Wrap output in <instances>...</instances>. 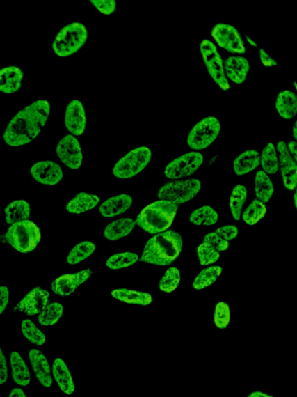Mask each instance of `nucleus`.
I'll list each match as a JSON object with an SVG mask.
<instances>
[{"instance_id": "8fccbe9b", "label": "nucleus", "mask_w": 297, "mask_h": 397, "mask_svg": "<svg viewBox=\"0 0 297 397\" xmlns=\"http://www.w3.org/2000/svg\"><path fill=\"white\" fill-rule=\"evenodd\" d=\"M287 148L290 155H292L294 160L297 161V148H296V141H290L288 143Z\"/></svg>"}, {"instance_id": "f257e3e1", "label": "nucleus", "mask_w": 297, "mask_h": 397, "mask_svg": "<svg viewBox=\"0 0 297 397\" xmlns=\"http://www.w3.org/2000/svg\"><path fill=\"white\" fill-rule=\"evenodd\" d=\"M47 100H38L27 105L10 120L3 134V141L10 147H22L35 140L51 114Z\"/></svg>"}, {"instance_id": "58836bf2", "label": "nucleus", "mask_w": 297, "mask_h": 397, "mask_svg": "<svg viewBox=\"0 0 297 397\" xmlns=\"http://www.w3.org/2000/svg\"><path fill=\"white\" fill-rule=\"evenodd\" d=\"M266 211L267 210L264 203L255 200L245 210L243 220L248 225H254L265 216Z\"/></svg>"}, {"instance_id": "dca6fc26", "label": "nucleus", "mask_w": 297, "mask_h": 397, "mask_svg": "<svg viewBox=\"0 0 297 397\" xmlns=\"http://www.w3.org/2000/svg\"><path fill=\"white\" fill-rule=\"evenodd\" d=\"M279 152V164L281 176L284 187L289 191H293L296 186L297 166L296 162L289 153L287 143L280 141L276 146Z\"/></svg>"}, {"instance_id": "4c0bfd02", "label": "nucleus", "mask_w": 297, "mask_h": 397, "mask_svg": "<svg viewBox=\"0 0 297 397\" xmlns=\"http://www.w3.org/2000/svg\"><path fill=\"white\" fill-rule=\"evenodd\" d=\"M138 260L139 256L136 253H117L107 260L106 266L113 270H121L136 264Z\"/></svg>"}, {"instance_id": "39448f33", "label": "nucleus", "mask_w": 297, "mask_h": 397, "mask_svg": "<svg viewBox=\"0 0 297 397\" xmlns=\"http://www.w3.org/2000/svg\"><path fill=\"white\" fill-rule=\"evenodd\" d=\"M88 33L85 25L72 23L66 25L57 34L53 42V50L58 57L66 58L78 52L87 42Z\"/></svg>"}, {"instance_id": "473e14b6", "label": "nucleus", "mask_w": 297, "mask_h": 397, "mask_svg": "<svg viewBox=\"0 0 297 397\" xmlns=\"http://www.w3.org/2000/svg\"><path fill=\"white\" fill-rule=\"evenodd\" d=\"M247 200V189L243 185H237L233 189L230 197V210L234 220L239 221L241 218V210Z\"/></svg>"}, {"instance_id": "aec40b11", "label": "nucleus", "mask_w": 297, "mask_h": 397, "mask_svg": "<svg viewBox=\"0 0 297 397\" xmlns=\"http://www.w3.org/2000/svg\"><path fill=\"white\" fill-rule=\"evenodd\" d=\"M24 72L17 66H9L0 70V93H15L22 86Z\"/></svg>"}, {"instance_id": "ea45409f", "label": "nucleus", "mask_w": 297, "mask_h": 397, "mask_svg": "<svg viewBox=\"0 0 297 397\" xmlns=\"http://www.w3.org/2000/svg\"><path fill=\"white\" fill-rule=\"evenodd\" d=\"M179 282H181V273L177 268L172 267L166 271L159 286H160L161 290L165 293H170L177 288Z\"/></svg>"}, {"instance_id": "a19ab883", "label": "nucleus", "mask_w": 297, "mask_h": 397, "mask_svg": "<svg viewBox=\"0 0 297 397\" xmlns=\"http://www.w3.org/2000/svg\"><path fill=\"white\" fill-rule=\"evenodd\" d=\"M197 254L200 263L202 265H208L215 263L220 258V252L211 246L202 243L197 249Z\"/></svg>"}, {"instance_id": "5701e85b", "label": "nucleus", "mask_w": 297, "mask_h": 397, "mask_svg": "<svg viewBox=\"0 0 297 397\" xmlns=\"http://www.w3.org/2000/svg\"><path fill=\"white\" fill-rule=\"evenodd\" d=\"M52 373L62 392L67 395H71L74 392L75 385L72 374L63 360L61 359L54 360Z\"/></svg>"}, {"instance_id": "a18cd8bd", "label": "nucleus", "mask_w": 297, "mask_h": 397, "mask_svg": "<svg viewBox=\"0 0 297 397\" xmlns=\"http://www.w3.org/2000/svg\"><path fill=\"white\" fill-rule=\"evenodd\" d=\"M216 233L224 240L230 242L238 236L239 229L236 226L227 225L218 228Z\"/></svg>"}, {"instance_id": "b1692460", "label": "nucleus", "mask_w": 297, "mask_h": 397, "mask_svg": "<svg viewBox=\"0 0 297 397\" xmlns=\"http://www.w3.org/2000/svg\"><path fill=\"white\" fill-rule=\"evenodd\" d=\"M12 378L16 384L26 387L31 382V373L22 355L13 352L10 356Z\"/></svg>"}, {"instance_id": "7ed1b4c3", "label": "nucleus", "mask_w": 297, "mask_h": 397, "mask_svg": "<svg viewBox=\"0 0 297 397\" xmlns=\"http://www.w3.org/2000/svg\"><path fill=\"white\" fill-rule=\"evenodd\" d=\"M177 210V205L160 200L145 208L137 217L136 224L150 234L161 233L170 227Z\"/></svg>"}, {"instance_id": "49530a36", "label": "nucleus", "mask_w": 297, "mask_h": 397, "mask_svg": "<svg viewBox=\"0 0 297 397\" xmlns=\"http://www.w3.org/2000/svg\"><path fill=\"white\" fill-rule=\"evenodd\" d=\"M8 380V368L5 356L0 348V385L4 384Z\"/></svg>"}, {"instance_id": "a211bd4d", "label": "nucleus", "mask_w": 297, "mask_h": 397, "mask_svg": "<svg viewBox=\"0 0 297 397\" xmlns=\"http://www.w3.org/2000/svg\"><path fill=\"white\" fill-rule=\"evenodd\" d=\"M224 71L227 80L234 84H243L250 72V65L246 58L234 56L227 58L224 61Z\"/></svg>"}, {"instance_id": "37998d69", "label": "nucleus", "mask_w": 297, "mask_h": 397, "mask_svg": "<svg viewBox=\"0 0 297 397\" xmlns=\"http://www.w3.org/2000/svg\"><path fill=\"white\" fill-rule=\"evenodd\" d=\"M203 243L211 246L219 252L227 250L230 246V242L224 240L216 232H211L205 235L203 238Z\"/></svg>"}, {"instance_id": "864d4df0", "label": "nucleus", "mask_w": 297, "mask_h": 397, "mask_svg": "<svg viewBox=\"0 0 297 397\" xmlns=\"http://www.w3.org/2000/svg\"><path fill=\"white\" fill-rule=\"evenodd\" d=\"M246 40H247V42H248V44H250L252 47H258V45L257 44V42H255V40H252L250 36H248L246 34Z\"/></svg>"}, {"instance_id": "c85d7f7f", "label": "nucleus", "mask_w": 297, "mask_h": 397, "mask_svg": "<svg viewBox=\"0 0 297 397\" xmlns=\"http://www.w3.org/2000/svg\"><path fill=\"white\" fill-rule=\"evenodd\" d=\"M255 192L258 201L262 203H268L274 194L273 182L264 171L259 170L255 175Z\"/></svg>"}, {"instance_id": "c756f323", "label": "nucleus", "mask_w": 297, "mask_h": 397, "mask_svg": "<svg viewBox=\"0 0 297 397\" xmlns=\"http://www.w3.org/2000/svg\"><path fill=\"white\" fill-rule=\"evenodd\" d=\"M260 164L267 175H275L279 172L280 164L278 150L273 143H267L260 154Z\"/></svg>"}, {"instance_id": "ddd939ff", "label": "nucleus", "mask_w": 297, "mask_h": 397, "mask_svg": "<svg viewBox=\"0 0 297 397\" xmlns=\"http://www.w3.org/2000/svg\"><path fill=\"white\" fill-rule=\"evenodd\" d=\"M49 292L35 287L19 301L13 308L15 312H23L29 316H35L42 312L45 308L49 304Z\"/></svg>"}, {"instance_id": "f8f14e48", "label": "nucleus", "mask_w": 297, "mask_h": 397, "mask_svg": "<svg viewBox=\"0 0 297 397\" xmlns=\"http://www.w3.org/2000/svg\"><path fill=\"white\" fill-rule=\"evenodd\" d=\"M56 153L58 159L69 169L77 170L81 167L82 150L75 136L67 134L62 138L56 147Z\"/></svg>"}, {"instance_id": "6e6d98bb", "label": "nucleus", "mask_w": 297, "mask_h": 397, "mask_svg": "<svg viewBox=\"0 0 297 397\" xmlns=\"http://www.w3.org/2000/svg\"><path fill=\"white\" fill-rule=\"evenodd\" d=\"M296 195H297V194H296V193H295L294 195V205H295V208H296V206H297Z\"/></svg>"}, {"instance_id": "79ce46f5", "label": "nucleus", "mask_w": 297, "mask_h": 397, "mask_svg": "<svg viewBox=\"0 0 297 397\" xmlns=\"http://www.w3.org/2000/svg\"><path fill=\"white\" fill-rule=\"evenodd\" d=\"M231 313L229 305L224 302L217 304L215 311V323L220 329H224L230 323Z\"/></svg>"}, {"instance_id": "de8ad7c7", "label": "nucleus", "mask_w": 297, "mask_h": 397, "mask_svg": "<svg viewBox=\"0 0 297 397\" xmlns=\"http://www.w3.org/2000/svg\"><path fill=\"white\" fill-rule=\"evenodd\" d=\"M10 299V292L8 287L6 286H0V315H1L6 307H8Z\"/></svg>"}, {"instance_id": "bb28decb", "label": "nucleus", "mask_w": 297, "mask_h": 397, "mask_svg": "<svg viewBox=\"0 0 297 397\" xmlns=\"http://www.w3.org/2000/svg\"><path fill=\"white\" fill-rule=\"evenodd\" d=\"M100 198L98 196L80 193L67 204L66 210L71 214H82L98 206Z\"/></svg>"}, {"instance_id": "2f4dec72", "label": "nucleus", "mask_w": 297, "mask_h": 397, "mask_svg": "<svg viewBox=\"0 0 297 397\" xmlns=\"http://www.w3.org/2000/svg\"><path fill=\"white\" fill-rule=\"evenodd\" d=\"M189 221L196 226H211L217 224L218 215L212 208L204 206L192 212Z\"/></svg>"}, {"instance_id": "c9c22d12", "label": "nucleus", "mask_w": 297, "mask_h": 397, "mask_svg": "<svg viewBox=\"0 0 297 397\" xmlns=\"http://www.w3.org/2000/svg\"><path fill=\"white\" fill-rule=\"evenodd\" d=\"M223 269L220 266H212L200 272L193 281V287L195 290H203L216 281Z\"/></svg>"}, {"instance_id": "393cba45", "label": "nucleus", "mask_w": 297, "mask_h": 397, "mask_svg": "<svg viewBox=\"0 0 297 397\" xmlns=\"http://www.w3.org/2000/svg\"><path fill=\"white\" fill-rule=\"evenodd\" d=\"M275 109L283 119L294 118L297 114L296 95L290 91H281L276 98Z\"/></svg>"}, {"instance_id": "c03bdc74", "label": "nucleus", "mask_w": 297, "mask_h": 397, "mask_svg": "<svg viewBox=\"0 0 297 397\" xmlns=\"http://www.w3.org/2000/svg\"><path fill=\"white\" fill-rule=\"evenodd\" d=\"M90 3L105 15H113L116 9V2L113 0H91Z\"/></svg>"}, {"instance_id": "603ef678", "label": "nucleus", "mask_w": 297, "mask_h": 397, "mask_svg": "<svg viewBox=\"0 0 297 397\" xmlns=\"http://www.w3.org/2000/svg\"><path fill=\"white\" fill-rule=\"evenodd\" d=\"M248 397H273V396L261 392H254Z\"/></svg>"}, {"instance_id": "20e7f679", "label": "nucleus", "mask_w": 297, "mask_h": 397, "mask_svg": "<svg viewBox=\"0 0 297 397\" xmlns=\"http://www.w3.org/2000/svg\"><path fill=\"white\" fill-rule=\"evenodd\" d=\"M0 238L3 242L9 244L17 251L29 253L38 247L41 234L38 226L27 220L12 224Z\"/></svg>"}, {"instance_id": "f03ea898", "label": "nucleus", "mask_w": 297, "mask_h": 397, "mask_svg": "<svg viewBox=\"0 0 297 397\" xmlns=\"http://www.w3.org/2000/svg\"><path fill=\"white\" fill-rule=\"evenodd\" d=\"M182 248V235L175 231H168L150 239L140 261L156 265H169L181 254Z\"/></svg>"}, {"instance_id": "5fc2aeb1", "label": "nucleus", "mask_w": 297, "mask_h": 397, "mask_svg": "<svg viewBox=\"0 0 297 397\" xmlns=\"http://www.w3.org/2000/svg\"><path fill=\"white\" fill-rule=\"evenodd\" d=\"M296 124H297V122L295 121V122H294V127H293V137H294V141H296V139H297V133H296V132H297V128H296Z\"/></svg>"}, {"instance_id": "423d86ee", "label": "nucleus", "mask_w": 297, "mask_h": 397, "mask_svg": "<svg viewBox=\"0 0 297 397\" xmlns=\"http://www.w3.org/2000/svg\"><path fill=\"white\" fill-rule=\"evenodd\" d=\"M151 159L152 152L148 147L134 148L116 162L113 170V175L118 179H130L146 169Z\"/></svg>"}, {"instance_id": "2eb2a0df", "label": "nucleus", "mask_w": 297, "mask_h": 397, "mask_svg": "<svg viewBox=\"0 0 297 397\" xmlns=\"http://www.w3.org/2000/svg\"><path fill=\"white\" fill-rule=\"evenodd\" d=\"M93 272L87 269L77 273L66 274L54 280L52 283V290L57 295L65 297L72 294L91 278Z\"/></svg>"}, {"instance_id": "1a4fd4ad", "label": "nucleus", "mask_w": 297, "mask_h": 397, "mask_svg": "<svg viewBox=\"0 0 297 397\" xmlns=\"http://www.w3.org/2000/svg\"><path fill=\"white\" fill-rule=\"evenodd\" d=\"M200 47H201V53L207 70L211 77L223 91H229L230 81L225 77L223 61L216 46L211 40L204 39Z\"/></svg>"}, {"instance_id": "4468645a", "label": "nucleus", "mask_w": 297, "mask_h": 397, "mask_svg": "<svg viewBox=\"0 0 297 397\" xmlns=\"http://www.w3.org/2000/svg\"><path fill=\"white\" fill-rule=\"evenodd\" d=\"M31 174L38 182L55 186L63 180L64 173L61 166L53 161H41L33 164Z\"/></svg>"}, {"instance_id": "9d476101", "label": "nucleus", "mask_w": 297, "mask_h": 397, "mask_svg": "<svg viewBox=\"0 0 297 397\" xmlns=\"http://www.w3.org/2000/svg\"><path fill=\"white\" fill-rule=\"evenodd\" d=\"M204 156L201 153L190 152L171 161L164 170L165 176L170 180H179L195 174L202 166Z\"/></svg>"}, {"instance_id": "9b49d317", "label": "nucleus", "mask_w": 297, "mask_h": 397, "mask_svg": "<svg viewBox=\"0 0 297 397\" xmlns=\"http://www.w3.org/2000/svg\"><path fill=\"white\" fill-rule=\"evenodd\" d=\"M211 34L218 45L226 51L239 54L246 52L243 40L236 27L230 24L219 23L213 27Z\"/></svg>"}, {"instance_id": "f704fd0d", "label": "nucleus", "mask_w": 297, "mask_h": 397, "mask_svg": "<svg viewBox=\"0 0 297 397\" xmlns=\"http://www.w3.org/2000/svg\"><path fill=\"white\" fill-rule=\"evenodd\" d=\"M96 246L91 242H82L74 246L67 257V263L70 265L79 264L91 256Z\"/></svg>"}, {"instance_id": "f3484780", "label": "nucleus", "mask_w": 297, "mask_h": 397, "mask_svg": "<svg viewBox=\"0 0 297 397\" xmlns=\"http://www.w3.org/2000/svg\"><path fill=\"white\" fill-rule=\"evenodd\" d=\"M65 127L74 136H81L86 131V115L84 106L78 100H73L66 107Z\"/></svg>"}, {"instance_id": "72a5a7b5", "label": "nucleus", "mask_w": 297, "mask_h": 397, "mask_svg": "<svg viewBox=\"0 0 297 397\" xmlns=\"http://www.w3.org/2000/svg\"><path fill=\"white\" fill-rule=\"evenodd\" d=\"M63 313L64 307L62 304L59 303L48 304L39 314L38 322L43 326H53L58 322Z\"/></svg>"}, {"instance_id": "4be33fe9", "label": "nucleus", "mask_w": 297, "mask_h": 397, "mask_svg": "<svg viewBox=\"0 0 297 397\" xmlns=\"http://www.w3.org/2000/svg\"><path fill=\"white\" fill-rule=\"evenodd\" d=\"M260 166V153L255 149H250L240 154L233 162L234 173L244 176L252 172Z\"/></svg>"}, {"instance_id": "09e8293b", "label": "nucleus", "mask_w": 297, "mask_h": 397, "mask_svg": "<svg viewBox=\"0 0 297 397\" xmlns=\"http://www.w3.org/2000/svg\"><path fill=\"white\" fill-rule=\"evenodd\" d=\"M259 58L262 65L266 67H273L278 65V61L264 50L259 49Z\"/></svg>"}, {"instance_id": "7c9ffc66", "label": "nucleus", "mask_w": 297, "mask_h": 397, "mask_svg": "<svg viewBox=\"0 0 297 397\" xmlns=\"http://www.w3.org/2000/svg\"><path fill=\"white\" fill-rule=\"evenodd\" d=\"M112 296L115 299L127 304L149 305L152 303V297L147 293L118 289L112 292Z\"/></svg>"}, {"instance_id": "cd10ccee", "label": "nucleus", "mask_w": 297, "mask_h": 397, "mask_svg": "<svg viewBox=\"0 0 297 397\" xmlns=\"http://www.w3.org/2000/svg\"><path fill=\"white\" fill-rule=\"evenodd\" d=\"M31 214V205L25 201H16L10 203L5 208L6 223L12 225L29 220Z\"/></svg>"}, {"instance_id": "6ab92c4d", "label": "nucleus", "mask_w": 297, "mask_h": 397, "mask_svg": "<svg viewBox=\"0 0 297 397\" xmlns=\"http://www.w3.org/2000/svg\"><path fill=\"white\" fill-rule=\"evenodd\" d=\"M29 359L33 372L40 384L46 388L51 387L53 384L51 369L46 356L38 349H31Z\"/></svg>"}, {"instance_id": "3c124183", "label": "nucleus", "mask_w": 297, "mask_h": 397, "mask_svg": "<svg viewBox=\"0 0 297 397\" xmlns=\"http://www.w3.org/2000/svg\"><path fill=\"white\" fill-rule=\"evenodd\" d=\"M9 397H26L24 390L19 388L13 389L10 393Z\"/></svg>"}, {"instance_id": "412c9836", "label": "nucleus", "mask_w": 297, "mask_h": 397, "mask_svg": "<svg viewBox=\"0 0 297 397\" xmlns=\"http://www.w3.org/2000/svg\"><path fill=\"white\" fill-rule=\"evenodd\" d=\"M134 203L133 198L128 194H120L102 203L99 208V213L104 217H113L127 212Z\"/></svg>"}, {"instance_id": "e433bc0d", "label": "nucleus", "mask_w": 297, "mask_h": 397, "mask_svg": "<svg viewBox=\"0 0 297 397\" xmlns=\"http://www.w3.org/2000/svg\"><path fill=\"white\" fill-rule=\"evenodd\" d=\"M22 330L24 337L37 346L44 345L46 342L45 334L30 319H25L22 322Z\"/></svg>"}, {"instance_id": "a878e982", "label": "nucleus", "mask_w": 297, "mask_h": 397, "mask_svg": "<svg viewBox=\"0 0 297 397\" xmlns=\"http://www.w3.org/2000/svg\"><path fill=\"white\" fill-rule=\"evenodd\" d=\"M136 221L131 218H121L110 223L104 231V236L108 240L115 242L130 235L136 226Z\"/></svg>"}, {"instance_id": "6e6552de", "label": "nucleus", "mask_w": 297, "mask_h": 397, "mask_svg": "<svg viewBox=\"0 0 297 397\" xmlns=\"http://www.w3.org/2000/svg\"><path fill=\"white\" fill-rule=\"evenodd\" d=\"M222 125L216 116H207L193 127L188 134V146L195 150H202L210 147L218 139Z\"/></svg>"}, {"instance_id": "0eeeda50", "label": "nucleus", "mask_w": 297, "mask_h": 397, "mask_svg": "<svg viewBox=\"0 0 297 397\" xmlns=\"http://www.w3.org/2000/svg\"><path fill=\"white\" fill-rule=\"evenodd\" d=\"M201 189L202 183L198 179L179 180L164 184L158 192V197L178 206L191 201Z\"/></svg>"}]
</instances>
